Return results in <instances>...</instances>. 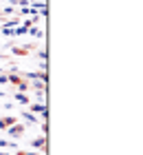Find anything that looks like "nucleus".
Here are the masks:
<instances>
[{"mask_svg": "<svg viewBox=\"0 0 143 155\" xmlns=\"http://www.w3.org/2000/svg\"><path fill=\"white\" fill-rule=\"evenodd\" d=\"M5 82H9V80H7V75H0V84H5Z\"/></svg>", "mask_w": 143, "mask_h": 155, "instance_id": "nucleus-5", "label": "nucleus"}, {"mask_svg": "<svg viewBox=\"0 0 143 155\" xmlns=\"http://www.w3.org/2000/svg\"><path fill=\"white\" fill-rule=\"evenodd\" d=\"M16 100H18V102H22V104H26V102H29V97L22 95V93H16Z\"/></svg>", "mask_w": 143, "mask_h": 155, "instance_id": "nucleus-3", "label": "nucleus"}, {"mask_svg": "<svg viewBox=\"0 0 143 155\" xmlns=\"http://www.w3.org/2000/svg\"><path fill=\"white\" fill-rule=\"evenodd\" d=\"M46 144V137H38V140H33V146L35 149H40V146H44Z\"/></svg>", "mask_w": 143, "mask_h": 155, "instance_id": "nucleus-2", "label": "nucleus"}, {"mask_svg": "<svg viewBox=\"0 0 143 155\" xmlns=\"http://www.w3.org/2000/svg\"><path fill=\"white\" fill-rule=\"evenodd\" d=\"M0 129H7V124H5V120H0Z\"/></svg>", "mask_w": 143, "mask_h": 155, "instance_id": "nucleus-6", "label": "nucleus"}, {"mask_svg": "<svg viewBox=\"0 0 143 155\" xmlns=\"http://www.w3.org/2000/svg\"><path fill=\"white\" fill-rule=\"evenodd\" d=\"M9 133H11L13 137H20V135L24 133V126H20V124H11V126H9Z\"/></svg>", "mask_w": 143, "mask_h": 155, "instance_id": "nucleus-1", "label": "nucleus"}, {"mask_svg": "<svg viewBox=\"0 0 143 155\" xmlns=\"http://www.w3.org/2000/svg\"><path fill=\"white\" fill-rule=\"evenodd\" d=\"M13 122H16V120H13V117H5V124H7V126H11Z\"/></svg>", "mask_w": 143, "mask_h": 155, "instance_id": "nucleus-4", "label": "nucleus"}]
</instances>
